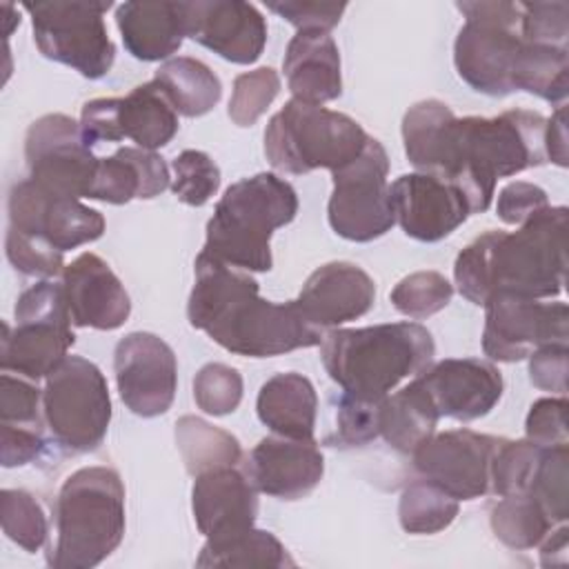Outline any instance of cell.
<instances>
[{
  "label": "cell",
  "mask_w": 569,
  "mask_h": 569,
  "mask_svg": "<svg viewBox=\"0 0 569 569\" xmlns=\"http://www.w3.org/2000/svg\"><path fill=\"white\" fill-rule=\"evenodd\" d=\"M545 124L542 113L527 109L456 118L445 102L429 98L405 113L402 142L418 171L453 182L467 196L471 213H482L498 178L547 162Z\"/></svg>",
  "instance_id": "cell-1"
},
{
  "label": "cell",
  "mask_w": 569,
  "mask_h": 569,
  "mask_svg": "<svg viewBox=\"0 0 569 569\" xmlns=\"http://www.w3.org/2000/svg\"><path fill=\"white\" fill-rule=\"evenodd\" d=\"M187 318L191 327L204 331L222 349L247 358L316 347L325 338L320 329L302 318L293 300L271 302L260 298L258 282L249 271L204 253L196 258Z\"/></svg>",
  "instance_id": "cell-2"
},
{
  "label": "cell",
  "mask_w": 569,
  "mask_h": 569,
  "mask_svg": "<svg viewBox=\"0 0 569 569\" xmlns=\"http://www.w3.org/2000/svg\"><path fill=\"white\" fill-rule=\"evenodd\" d=\"M567 207H545L516 231L489 229L453 262V280L469 302L482 307L491 293L551 298L565 289Z\"/></svg>",
  "instance_id": "cell-3"
},
{
  "label": "cell",
  "mask_w": 569,
  "mask_h": 569,
  "mask_svg": "<svg viewBox=\"0 0 569 569\" xmlns=\"http://www.w3.org/2000/svg\"><path fill=\"white\" fill-rule=\"evenodd\" d=\"M433 338L418 322H387L331 329L320 342L322 365L342 393L382 400L405 378H416L433 360Z\"/></svg>",
  "instance_id": "cell-4"
},
{
  "label": "cell",
  "mask_w": 569,
  "mask_h": 569,
  "mask_svg": "<svg viewBox=\"0 0 569 569\" xmlns=\"http://www.w3.org/2000/svg\"><path fill=\"white\" fill-rule=\"evenodd\" d=\"M124 485L111 467H82L60 487L53 509V569H91L124 538Z\"/></svg>",
  "instance_id": "cell-5"
},
{
  "label": "cell",
  "mask_w": 569,
  "mask_h": 569,
  "mask_svg": "<svg viewBox=\"0 0 569 569\" xmlns=\"http://www.w3.org/2000/svg\"><path fill=\"white\" fill-rule=\"evenodd\" d=\"M298 213L296 189L276 173H256L227 187L207 222L200 253L242 271H269L271 233Z\"/></svg>",
  "instance_id": "cell-6"
},
{
  "label": "cell",
  "mask_w": 569,
  "mask_h": 569,
  "mask_svg": "<svg viewBox=\"0 0 569 569\" xmlns=\"http://www.w3.org/2000/svg\"><path fill=\"white\" fill-rule=\"evenodd\" d=\"M369 133L347 113L291 98L264 129V156L276 171H338L358 158Z\"/></svg>",
  "instance_id": "cell-7"
},
{
  "label": "cell",
  "mask_w": 569,
  "mask_h": 569,
  "mask_svg": "<svg viewBox=\"0 0 569 569\" xmlns=\"http://www.w3.org/2000/svg\"><path fill=\"white\" fill-rule=\"evenodd\" d=\"M467 18L453 42L458 76L478 93L502 98L513 89V67L522 47L520 2H456Z\"/></svg>",
  "instance_id": "cell-8"
},
{
  "label": "cell",
  "mask_w": 569,
  "mask_h": 569,
  "mask_svg": "<svg viewBox=\"0 0 569 569\" xmlns=\"http://www.w3.org/2000/svg\"><path fill=\"white\" fill-rule=\"evenodd\" d=\"M42 418L64 451L98 449L111 422L109 387L98 365L82 356H64L44 378Z\"/></svg>",
  "instance_id": "cell-9"
},
{
  "label": "cell",
  "mask_w": 569,
  "mask_h": 569,
  "mask_svg": "<svg viewBox=\"0 0 569 569\" xmlns=\"http://www.w3.org/2000/svg\"><path fill=\"white\" fill-rule=\"evenodd\" d=\"M13 316L16 327L2 322L0 367L38 382L47 378L76 342L62 282L42 280L24 289Z\"/></svg>",
  "instance_id": "cell-10"
},
{
  "label": "cell",
  "mask_w": 569,
  "mask_h": 569,
  "mask_svg": "<svg viewBox=\"0 0 569 569\" xmlns=\"http://www.w3.org/2000/svg\"><path fill=\"white\" fill-rule=\"evenodd\" d=\"M38 51L82 78H104L116 60L104 13L111 2H24Z\"/></svg>",
  "instance_id": "cell-11"
},
{
  "label": "cell",
  "mask_w": 569,
  "mask_h": 569,
  "mask_svg": "<svg viewBox=\"0 0 569 569\" xmlns=\"http://www.w3.org/2000/svg\"><path fill=\"white\" fill-rule=\"evenodd\" d=\"M389 158L380 140H367L362 153L331 171L333 191L327 204L331 229L351 242H371L385 236L396 216L389 193Z\"/></svg>",
  "instance_id": "cell-12"
},
{
  "label": "cell",
  "mask_w": 569,
  "mask_h": 569,
  "mask_svg": "<svg viewBox=\"0 0 569 569\" xmlns=\"http://www.w3.org/2000/svg\"><path fill=\"white\" fill-rule=\"evenodd\" d=\"M482 307V351L491 360L518 362L545 345L569 342V309L565 302L491 293Z\"/></svg>",
  "instance_id": "cell-13"
},
{
  "label": "cell",
  "mask_w": 569,
  "mask_h": 569,
  "mask_svg": "<svg viewBox=\"0 0 569 569\" xmlns=\"http://www.w3.org/2000/svg\"><path fill=\"white\" fill-rule=\"evenodd\" d=\"M29 178L47 191L89 198L98 160L84 142L80 122L64 113H47L31 122L24 136Z\"/></svg>",
  "instance_id": "cell-14"
},
{
  "label": "cell",
  "mask_w": 569,
  "mask_h": 569,
  "mask_svg": "<svg viewBox=\"0 0 569 569\" xmlns=\"http://www.w3.org/2000/svg\"><path fill=\"white\" fill-rule=\"evenodd\" d=\"M500 440L471 429L431 433L413 449V467L456 500H476L489 491L491 458Z\"/></svg>",
  "instance_id": "cell-15"
},
{
  "label": "cell",
  "mask_w": 569,
  "mask_h": 569,
  "mask_svg": "<svg viewBox=\"0 0 569 569\" xmlns=\"http://www.w3.org/2000/svg\"><path fill=\"white\" fill-rule=\"evenodd\" d=\"M9 227L69 251L104 233V216L78 198L42 189L31 178L20 180L9 193Z\"/></svg>",
  "instance_id": "cell-16"
},
{
  "label": "cell",
  "mask_w": 569,
  "mask_h": 569,
  "mask_svg": "<svg viewBox=\"0 0 569 569\" xmlns=\"http://www.w3.org/2000/svg\"><path fill=\"white\" fill-rule=\"evenodd\" d=\"M118 393L129 411L142 418L164 413L176 396L178 362L173 349L149 331H133L113 351Z\"/></svg>",
  "instance_id": "cell-17"
},
{
  "label": "cell",
  "mask_w": 569,
  "mask_h": 569,
  "mask_svg": "<svg viewBox=\"0 0 569 569\" xmlns=\"http://www.w3.org/2000/svg\"><path fill=\"white\" fill-rule=\"evenodd\" d=\"M391 209L402 231L420 242H438L453 233L469 216L467 196L433 173H405L389 184Z\"/></svg>",
  "instance_id": "cell-18"
},
{
  "label": "cell",
  "mask_w": 569,
  "mask_h": 569,
  "mask_svg": "<svg viewBox=\"0 0 569 569\" xmlns=\"http://www.w3.org/2000/svg\"><path fill=\"white\" fill-rule=\"evenodd\" d=\"M184 33L198 44L236 64L256 62L267 44V22L251 2L196 0L182 2Z\"/></svg>",
  "instance_id": "cell-19"
},
{
  "label": "cell",
  "mask_w": 569,
  "mask_h": 569,
  "mask_svg": "<svg viewBox=\"0 0 569 569\" xmlns=\"http://www.w3.org/2000/svg\"><path fill=\"white\" fill-rule=\"evenodd\" d=\"M433 409L460 422L487 416L502 398L498 367L480 358H445L416 376Z\"/></svg>",
  "instance_id": "cell-20"
},
{
  "label": "cell",
  "mask_w": 569,
  "mask_h": 569,
  "mask_svg": "<svg viewBox=\"0 0 569 569\" xmlns=\"http://www.w3.org/2000/svg\"><path fill=\"white\" fill-rule=\"evenodd\" d=\"M242 469L260 493L298 500L311 493L325 473V458L313 438H262L247 458Z\"/></svg>",
  "instance_id": "cell-21"
},
{
  "label": "cell",
  "mask_w": 569,
  "mask_h": 569,
  "mask_svg": "<svg viewBox=\"0 0 569 569\" xmlns=\"http://www.w3.org/2000/svg\"><path fill=\"white\" fill-rule=\"evenodd\" d=\"M376 300L371 276L353 262H327L318 267L293 300L302 318L320 329H333L365 316Z\"/></svg>",
  "instance_id": "cell-22"
},
{
  "label": "cell",
  "mask_w": 569,
  "mask_h": 569,
  "mask_svg": "<svg viewBox=\"0 0 569 569\" xmlns=\"http://www.w3.org/2000/svg\"><path fill=\"white\" fill-rule=\"evenodd\" d=\"M62 289L76 327L111 331L122 327L131 313V300L120 278L91 251L64 264Z\"/></svg>",
  "instance_id": "cell-23"
},
{
  "label": "cell",
  "mask_w": 569,
  "mask_h": 569,
  "mask_svg": "<svg viewBox=\"0 0 569 569\" xmlns=\"http://www.w3.org/2000/svg\"><path fill=\"white\" fill-rule=\"evenodd\" d=\"M191 511L198 531L207 540L251 529L258 516V489L244 473L242 462L196 476Z\"/></svg>",
  "instance_id": "cell-24"
},
{
  "label": "cell",
  "mask_w": 569,
  "mask_h": 569,
  "mask_svg": "<svg viewBox=\"0 0 569 569\" xmlns=\"http://www.w3.org/2000/svg\"><path fill=\"white\" fill-rule=\"evenodd\" d=\"M282 71L296 100L322 104L342 93L340 51L329 31H298L287 44Z\"/></svg>",
  "instance_id": "cell-25"
},
{
  "label": "cell",
  "mask_w": 569,
  "mask_h": 569,
  "mask_svg": "<svg viewBox=\"0 0 569 569\" xmlns=\"http://www.w3.org/2000/svg\"><path fill=\"white\" fill-rule=\"evenodd\" d=\"M116 24L127 51L142 62L169 60L187 38L182 2H122Z\"/></svg>",
  "instance_id": "cell-26"
},
{
  "label": "cell",
  "mask_w": 569,
  "mask_h": 569,
  "mask_svg": "<svg viewBox=\"0 0 569 569\" xmlns=\"http://www.w3.org/2000/svg\"><path fill=\"white\" fill-rule=\"evenodd\" d=\"M169 182V167L156 151L120 147L109 158L98 160V171L89 198L109 204H124L133 198L149 200L160 196Z\"/></svg>",
  "instance_id": "cell-27"
},
{
  "label": "cell",
  "mask_w": 569,
  "mask_h": 569,
  "mask_svg": "<svg viewBox=\"0 0 569 569\" xmlns=\"http://www.w3.org/2000/svg\"><path fill=\"white\" fill-rule=\"evenodd\" d=\"M258 418L278 436L313 438L318 396L309 378L296 371L271 376L258 391Z\"/></svg>",
  "instance_id": "cell-28"
},
{
  "label": "cell",
  "mask_w": 569,
  "mask_h": 569,
  "mask_svg": "<svg viewBox=\"0 0 569 569\" xmlns=\"http://www.w3.org/2000/svg\"><path fill=\"white\" fill-rule=\"evenodd\" d=\"M440 416L416 378L396 393H389L378 405V438L400 453L413 449L436 433Z\"/></svg>",
  "instance_id": "cell-29"
},
{
  "label": "cell",
  "mask_w": 569,
  "mask_h": 569,
  "mask_svg": "<svg viewBox=\"0 0 569 569\" xmlns=\"http://www.w3.org/2000/svg\"><path fill=\"white\" fill-rule=\"evenodd\" d=\"M118 124L122 138L133 140L147 151L169 144L180 127L178 111L153 80L118 98Z\"/></svg>",
  "instance_id": "cell-30"
},
{
  "label": "cell",
  "mask_w": 569,
  "mask_h": 569,
  "mask_svg": "<svg viewBox=\"0 0 569 569\" xmlns=\"http://www.w3.org/2000/svg\"><path fill=\"white\" fill-rule=\"evenodd\" d=\"M153 82L173 104V109L187 118H200L209 113L222 96L218 76L204 62L189 56L164 60L158 67Z\"/></svg>",
  "instance_id": "cell-31"
},
{
  "label": "cell",
  "mask_w": 569,
  "mask_h": 569,
  "mask_svg": "<svg viewBox=\"0 0 569 569\" xmlns=\"http://www.w3.org/2000/svg\"><path fill=\"white\" fill-rule=\"evenodd\" d=\"M198 567H296L284 545L264 529H244L240 533L204 540L198 558Z\"/></svg>",
  "instance_id": "cell-32"
},
{
  "label": "cell",
  "mask_w": 569,
  "mask_h": 569,
  "mask_svg": "<svg viewBox=\"0 0 569 569\" xmlns=\"http://www.w3.org/2000/svg\"><path fill=\"white\" fill-rule=\"evenodd\" d=\"M176 445L193 478L242 462V447L238 438L198 416H182L176 422Z\"/></svg>",
  "instance_id": "cell-33"
},
{
  "label": "cell",
  "mask_w": 569,
  "mask_h": 569,
  "mask_svg": "<svg viewBox=\"0 0 569 569\" xmlns=\"http://www.w3.org/2000/svg\"><path fill=\"white\" fill-rule=\"evenodd\" d=\"M513 89L560 107L569 93V51L522 40L513 67Z\"/></svg>",
  "instance_id": "cell-34"
},
{
  "label": "cell",
  "mask_w": 569,
  "mask_h": 569,
  "mask_svg": "<svg viewBox=\"0 0 569 569\" xmlns=\"http://www.w3.org/2000/svg\"><path fill=\"white\" fill-rule=\"evenodd\" d=\"M491 531L509 549H533L551 531L553 522L529 493L502 496L489 516Z\"/></svg>",
  "instance_id": "cell-35"
},
{
  "label": "cell",
  "mask_w": 569,
  "mask_h": 569,
  "mask_svg": "<svg viewBox=\"0 0 569 569\" xmlns=\"http://www.w3.org/2000/svg\"><path fill=\"white\" fill-rule=\"evenodd\" d=\"M458 500L429 480H413L400 493L398 520L407 533L429 536L447 529L458 516Z\"/></svg>",
  "instance_id": "cell-36"
},
{
  "label": "cell",
  "mask_w": 569,
  "mask_h": 569,
  "mask_svg": "<svg viewBox=\"0 0 569 569\" xmlns=\"http://www.w3.org/2000/svg\"><path fill=\"white\" fill-rule=\"evenodd\" d=\"M542 449L545 447H540L527 438L525 440L502 438L491 458L489 489L500 498L527 493L533 482Z\"/></svg>",
  "instance_id": "cell-37"
},
{
  "label": "cell",
  "mask_w": 569,
  "mask_h": 569,
  "mask_svg": "<svg viewBox=\"0 0 569 569\" xmlns=\"http://www.w3.org/2000/svg\"><path fill=\"white\" fill-rule=\"evenodd\" d=\"M0 522L4 536L24 551H38L49 536V520L40 502L24 489H2Z\"/></svg>",
  "instance_id": "cell-38"
},
{
  "label": "cell",
  "mask_w": 569,
  "mask_h": 569,
  "mask_svg": "<svg viewBox=\"0 0 569 569\" xmlns=\"http://www.w3.org/2000/svg\"><path fill=\"white\" fill-rule=\"evenodd\" d=\"M553 525L569 518V445L545 447L533 482L527 491Z\"/></svg>",
  "instance_id": "cell-39"
},
{
  "label": "cell",
  "mask_w": 569,
  "mask_h": 569,
  "mask_svg": "<svg viewBox=\"0 0 569 569\" xmlns=\"http://www.w3.org/2000/svg\"><path fill=\"white\" fill-rule=\"evenodd\" d=\"M453 296L451 282L438 271H416L405 276L391 291L393 307L413 320L442 311Z\"/></svg>",
  "instance_id": "cell-40"
},
{
  "label": "cell",
  "mask_w": 569,
  "mask_h": 569,
  "mask_svg": "<svg viewBox=\"0 0 569 569\" xmlns=\"http://www.w3.org/2000/svg\"><path fill=\"white\" fill-rule=\"evenodd\" d=\"M171 189L189 207L207 204L220 187L218 164L198 149H184L171 160Z\"/></svg>",
  "instance_id": "cell-41"
},
{
  "label": "cell",
  "mask_w": 569,
  "mask_h": 569,
  "mask_svg": "<svg viewBox=\"0 0 569 569\" xmlns=\"http://www.w3.org/2000/svg\"><path fill=\"white\" fill-rule=\"evenodd\" d=\"M280 91V76L271 67L240 73L229 98V118L238 127H251L269 109Z\"/></svg>",
  "instance_id": "cell-42"
},
{
  "label": "cell",
  "mask_w": 569,
  "mask_h": 569,
  "mask_svg": "<svg viewBox=\"0 0 569 569\" xmlns=\"http://www.w3.org/2000/svg\"><path fill=\"white\" fill-rule=\"evenodd\" d=\"M193 400L209 416L233 413L242 400V376L229 365L209 362L193 378Z\"/></svg>",
  "instance_id": "cell-43"
},
{
  "label": "cell",
  "mask_w": 569,
  "mask_h": 569,
  "mask_svg": "<svg viewBox=\"0 0 569 569\" xmlns=\"http://www.w3.org/2000/svg\"><path fill=\"white\" fill-rule=\"evenodd\" d=\"M518 33L529 44L567 49L569 4L558 2H520Z\"/></svg>",
  "instance_id": "cell-44"
},
{
  "label": "cell",
  "mask_w": 569,
  "mask_h": 569,
  "mask_svg": "<svg viewBox=\"0 0 569 569\" xmlns=\"http://www.w3.org/2000/svg\"><path fill=\"white\" fill-rule=\"evenodd\" d=\"M4 251H7V258L13 264V269H18L24 276L51 278L64 269L62 251L53 249L49 242H44L36 236L18 231L13 227L7 229Z\"/></svg>",
  "instance_id": "cell-45"
},
{
  "label": "cell",
  "mask_w": 569,
  "mask_h": 569,
  "mask_svg": "<svg viewBox=\"0 0 569 569\" xmlns=\"http://www.w3.org/2000/svg\"><path fill=\"white\" fill-rule=\"evenodd\" d=\"M42 393L33 380L2 371L0 376V422L7 425H40Z\"/></svg>",
  "instance_id": "cell-46"
},
{
  "label": "cell",
  "mask_w": 569,
  "mask_h": 569,
  "mask_svg": "<svg viewBox=\"0 0 569 569\" xmlns=\"http://www.w3.org/2000/svg\"><path fill=\"white\" fill-rule=\"evenodd\" d=\"M380 400H360L342 393L336 411V445L362 447L378 438Z\"/></svg>",
  "instance_id": "cell-47"
},
{
  "label": "cell",
  "mask_w": 569,
  "mask_h": 569,
  "mask_svg": "<svg viewBox=\"0 0 569 569\" xmlns=\"http://www.w3.org/2000/svg\"><path fill=\"white\" fill-rule=\"evenodd\" d=\"M567 398H540L529 407L527 420H525V433L527 440L540 445V447H558L569 445L567 436Z\"/></svg>",
  "instance_id": "cell-48"
},
{
  "label": "cell",
  "mask_w": 569,
  "mask_h": 569,
  "mask_svg": "<svg viewBox=\"0 0 569 569\" xmlns=\"http://www.w3.org/2000/svg\"><path fill=\"white\" fill-rule=\"evenodd\" d=\"M267 9L291 22L298 31L316 29V31H331L347 4L345 2H313V0H302V2H291V0H280V2H267Z\"/></svg>",
  "instance_id": "cell-49"
},
{
  "label": "cell",
  "mask_w": 569,
  "mask_h": 569,
  "mask_svg": "<svg viewBox=\"0 0 569 569\" xmlns=\"http://www.w3.org/2000/svg\"><path fill=\"white\" fill-rule=\"evenodd\" d=\"M545 207H549V198L545 189H540L533 182L516 180L502 187V191L498 193L496 213L505 224H522Z\"/></svg>",
  "instance_id": "cell-50"
},
{
  "label": "cell",
  "mask_w": 569,
  "mask_h": 569,
  "mask_svg": "<svg viewBox=\"0 0 569 569\" xmlns=\"http://www.w3.org/2000/svg\"><path fill=\"white\" fill-rule=\"evenodd\" d=\"M567 345H545L529 356V380L542 391L567 396Z\"/></svg>",
  "instance_id": "cell-51"
},
{
  "label": "cell",
  "mask_w": 569,
  "mask_h": 569,
  "mask_svg": "<svg viewBox=\"0 0 569 569\" xmlns=\"http://www.w3.org/2000/svg\"><path fill=\"white\" fill-rule=\"evenodd\" d=\"M44 449L42 427L0 422V462L2 467H22L33 462Z\"/></svg>",
  "instance_id": "cell-52"
},
{
  "label": "cell",
  "mask_w": 569,
  "mask_h": 569,
  "mask_svg": "<svg viewBox=\"0 0 569 569\" xmlns=\"http://www.w3.org/2000/svg\"><path fill=\"white\" fill-rule=\"evenodd\" d=\"M80 131L89 147H93L100 140H122L118 124V98H96L87 102L80 111Z\"/></svg>",
  "instance_id": "cell-53"
},
{
  "label": "cell",
  "mask_w": 569,
  "mask_h": 569,
  "mask_svg": "<svg viewBox=\"0 0 569 569\" xmlns=\"http://www.w3.org/2000/svg\"><path fill=\"white\" fill-rule=\"evenodd\" d=\"M567 109L560 104L553 116L545 124V153L547 160H551L558 167H567L569 153H567Z\"/></svg>",
  "instance_id": "cell-54"
},
{
  "label": "cell",
  "mask_w": 569,
  "mask_h": 569,
  "mask_svg": "<svg viewBox=\"0 0 569 569\" xmlns=\"http://www.w3.org/2000/svg\"><path fill=\"white\" fill-rule=\"evenodd\" d=\"M567 525L560 522L558 529L549 531L542 542H540V562L542 567H556V565H567Z\"/></svg>",
  "instance_id": "cell-55"
}]
</instances>
